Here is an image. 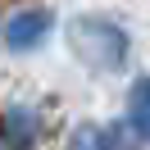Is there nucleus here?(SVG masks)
I'll return each mask as SVG.
<instances>
[{"label":"nucleus","mask_w":150,"mask_h":150,"mask_svg":"<svg viewBox=\"0 0 150 150\" xmlns=\"http://www.w3.org/2000/svg\"><path fill=\"white\" fill-rule=\"evenodd\" d=\"M37 109H28V105H9V109H0V141L9 150H32V141H37Z\"/></svg>","instance_id":"nucleus-3"},{"label":"nucleus","mask_w":150,"mask_h":150,"mask_svg":"<svg viewBox=\"0 0 150 150\" xmlns=\"http://www.w3.org/2000/svg\"><path fill=\"white\" fill-rule=\"evenodd\" d=\"M68 46L77 50V59H82L86 68L114 73V68H123V59H127V32H123L118 23L100 18V14H82V18L68 23Z\"/></svg>","instance_id":"nucleus-1"},{"label":"nucleus","mask_w":150,"mask_h":150,"mask_svg":"<svg viewBox=\"0 0 150 150\" xmlns=\"http://www.w3.org/2000/svg\"><path fill=\"white\" fill-rule=\"evenodd\" d=\"M68 150H123L118 127H100V123H86V127L73 132V146Z\"/></svg>","instance_id":"nucleus-4"},{"label":"nucleus","mask_w":150,"mask_h":150,"mask_svg":"<svg viewBox=\"0 0 150 150\" xmlns=\"http://www.w3.org/2000/svg\"><path fill=\"white\" fill-rule=\"evenodd\" d=\"M50 28H55V14L50 9H23V14H14L5 23V46L9 50H32V46L46 41Z\"/></svg>","instance_id":"nucleus-2"},{"label":"nucleus","mask_w":150,"mask_h":150,"mask_svg":"<svg viewBox=\"0 0 150 150\" xmlns=\"http://www.w3.org/2000/svg\"><path fill=\"white\" fill-rule=\"evenodd\" d=\"M127 123L141 141H150V77H141L127 96Z\"/></svg>","instance_id":"nucleus-5"}]
</instances>
